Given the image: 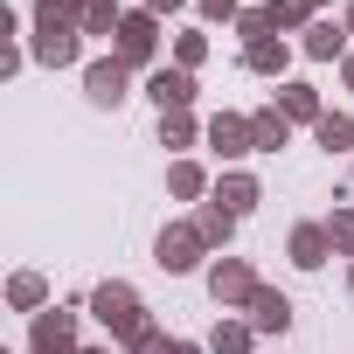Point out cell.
<instances>
[{"mask_svg": "<svg viewBox=\"0 0 354 354\" xmlns=\"http://www.w3.org/2000/svg\"><path fill=\"white\" fill-rule=\"evenodd\" d=\"M28 21H35L28 56H35L42 70H70V63H84V21H77L70 0H35Z\"/></svg>", "mask_w": 354, "mask_h": 354, "instance_id": "obj_1", "label": "cell"}, {"mask_svg": "<svg viewBox=\"0 0 354 354\" xmlns=\"http://www.w3.org/2000/svg\"><path fill=\"white\" fill-rule=\"evenodd\" d=\"M84 306H91V319H97V326H104V333H111L118 347H125V340H132V333L146 326V306H139V292H132L125 278H104V285H97V292H91Z\"/></svg>", "mask_w": 354, "mask_h": 354, "instance_id": "obj_2", "label": "cell"}, {"mask_svg": "<svg viewBox=\"0 0 354 354\" xmlns=\"http://www.w3.org/2000/svg\"><path fill=\"white\" fill-rule=\"evenodd\" d=\"M202 257H209V236L195 230V216H188V223H167V230L153 236V264H160L167 278H188V271H202Z\"/></svg>", "mask_w": 354, "mask_h": 354, "instance_id": "obj_3", "label": "cell"}, {"mask_svg": "<svg viewBox=\"0 0 354 354\" xmlns=\"http://www.w3.org/2000/svg\"><path fill=\"white\" fill-rule=\"evenodd\" d=\"M111 56H118L125 70H153V56H160V15L125 8V21H118V35H111Z\"/></svg>", "mask_w": 354, "mask_h": 354, "instance_id": "obj_4", "label": "cell"}, {"mask_svg": "<svg viewBox=\"0 0 354 354\" xmlns=\"http://www.w3.org/2000/svg\"><path fill=\"white\" fill-rule=\"evenodd\" d=\"M202 278H209V299H216V313H243V306L257 299V285H264V278L250 271V257H216Z\"/></svg>", "mask_w": 354, "mask_h": 354, "instance_id": "obj_5", "label": "cell"}, {"mask_svg": "<svg viewBox=\"0 0 354 354\" xmlns=\"http://www.w3.org/2000/svg\"><path fill=\"white\" fill-rule=\"evenodd\" d=\"M77 326H84L77 306H49V313H35V326H28V354H84Z\"/></svg>", "mask_w": 354, "mask_h": 354, "instance_id": "obj_6", "label": "cell"}, {"mask_svg": "<svg viewBox=\"0 0 354 354\" xmlns=\"http://www.w3.org/2000/svg\"><path fill=\"white\" fill-rule=\"evenodd\" d=\"M84 97H91L97 111H118V104L132 97V70H125L118 56H97V63H84Z\"/></svg>", "mask_w": 354, "mask_h": 354, "instance_id": "obj_7", "label": "cell"}, {"mask_svg": "<svg viewBox=\"0 0 354 354\" xmlns=\"http://www.w3.org/2000/svg\"><path fill=\"white\" fill-rule=\"evenodd\" d=\"M195 70H181V63H160V70H146V97H153V111H195Z\"/></svg>", "mask_w": 354, "mask_h": 354, "instance_id": "obj_8", "label": "cell"}, {"mask_svg": "<svg viewBox=\"0 0 354 354\" xmlns=\"http://www.w3.org/2000/svg\"><path fill=\"white\" fill-rule=\"evenodd\" d=\"M209 153H216L223 167L250 160V153H257V139H250V118H243V111H216V118H209Z\"/></svg>", "mask_w": 354, "mask_h": 354, "instance_id": "obj_9", "label": "cell"}, {"mask_svg": "<svg viewBox=\"0 0 354 354\" xmlns=\"http://www.w3.org/2000/svg\"><path fill=\"white\" fill-rule=\"evenodd\" d=\"M243 319H250V326H257V333H271V340H285V333H292V319H299V313H292V299H285V292H278V285H257V299H250V306H243Z\"/></svg>", "mask_w": 354, "mask_h": 354, "instance_id": "obj_10", "label": "cell"}, {"mask_svg": "<svg viewBox=\"0 0 354 354\" xmlns=\"http://www.w3.org/2000/svg\"><path fill=\"white\" fill-rule=\"evenodd\" d=\"M209 202H223L230 216H250L257 202H264V181H257V174H243V167H223L216 174V195Z\"/></svg>", "mask_w": 354, "mask_h": 354, "instance_id": "obj_11", "label": "cell"}, {"mask_svg": "<svg viewBox=\"0 0 354 354\" xmlns=\"http://www.w3.org/2000/svg\"><path fill=\"white\" fill-rule=\"evenodd\" d=\"M167 195L202 209V202L216 195V181H209V167H202V160H167Z\"/></svg>", "mask_w": 354, "mask_h": 354, "instance_id": "obj_12", "label": "cell"}, {"mask_svg": "<svg viewBox=\"0 0 354 354\" xmlns=\"http://www.w3.org/2000/svg\"><path fill=\"white\" fill-rule=\"evenodd\" d=\"M299 56H313V63H347V21H313L306 35H299Z\"/></svg>", "mask_w": 354, "mask_h": 354, "instance_id": "obj_13", "label": "cell"}, {"mask_svg": "<svg viewBox=\"0 0 354 354\" xmlns=\"http://www.w3.org/2000/svg\"><path fill=\"white\" fill-rule=\"evenodd\" d=\"M285 257H292L299 271H319V264L333 257V236H326V223H299V230L285 236Z\"/></svg>", "mask_w": 354, "mask_h": 354, "instance_id": "obj_14", "label": "cell"}, {"mask_svg": "<svg viewBox=\"0 0 354 354\" xmlns=\"http://www.w3.org/2000/svg\"><path fill=\"white\" fill-rule=\"evenodd\" d=\"M243 70H250V77H271V84H285V70H292V42H285V35H264V42H250V49H243Z\"/></svg>", "mask_w": 354, "mask_h": 354, "instance_id": "obj_15", "label": "cell"}, {"mask_svg": "<svg viewBox=\"0 0 354 354\" xmlns=\"http://www.w3.org/2000/svg\"><path fill=\"white\" fill-rule=\"evenodd\" d=\"M271 104H278V111H285L292 125H319V118H326V104H319V91H313V84H299V77H285Z\"/></svg>", "mask_w": 354, "mask_h": 354, "instance_id": "obj_16", "label": "cell"}, {"mask_svg": "<svg viewBox=\"0 0 354 354\" xmlns=\"http://www.w3.org/2000/svg\"><path fill=\"white\" fill-rule=\"evenodd\" d=\"M209 354H257V326H250L243 313H223V319L209 326Z\"/></svg>", "mask_w": 354, "mask_h": 354, "instance_id": "obj_17", "label": "cell"}, {"mask_svg": "<svg viewBox=\"0 0 354 354\" xmlns=\"http://www.w3.org/2000/svg\"><path fill=\"white\" fill-rule=\"evenodd\" d=\"M250 139H257V153H285L292 146V118L278 104H264V111H250Z\"/></svg>", "mask_w": 354, "mask_h": 354, "instance_id": "obj_18", "label": "cell"}, {"mask_svg": "<svg viewBox=\"0 0 354 354\" xmlns=\"http://www.w3.org/2000/svg\"><path fill=\"white\" fill-rule=\"evenodd\" d=\"M8 306L28 313V319L49 313V278H42V271H15V278H8Z\"/></svg>", "mask_w": 354, "mask_h": 354, "instance_id": "obj_19", "label": "cell"}, {"mask_svg": "<svg viewBox=\"0 0 354 354\" xmlns=\"http://www.w3.org/2000/svg\"><path fill=\"white\" fill-rule=\"evenodd\" d=\"M195 139H209V125H202L195 111H160V146H167V153H188Z\"/></svg>", "mask_w": 354, "mask_h": 354, "instance_id": "obj_20", "label": "cell"}, {"mask_svg": "<svg viewBox=\"0 0 354 354\" xmlns=\"http://www.w3.org/2000/svg\"><path fill=\"white\" fill-rule=\"evenodd\" d=\"M313 146L319 153H354V111H333L326 104V118L313 125Z\"/></svg>", "mask_w": 354, "mask_h": 354, "instance_id": "obj_21", "label": "cell"}, {"mask_svg": "<svg viewBox=\"0 0 354 354\" xmlns=\"http://www.w3.org/2000/svg\"><path fill=\"white\" fill-rule=\"evenodd\" d=\"M236 223H243V216H230L223 202H202V209H195V230L209 236V250H230V236H236Z\"/></svg>", "mask_w": 354, "mask_h": 354, "instance_id": "obj_22", "label": "cell"}, {"mask_svg": "<svg viewBox=\"0 0 354 354\" xmlns=\"http://www.w3.org/2000/svg\"><path fill=\"white\" fill-rule=\"evenodd\" d=\"M264 15H271V28H278V35H292V28L306 35V28L319 21V15L306 8V0H264Z\"/></svg>", "mask_w": 354, "mask_h": 354, "instance_id": "obj_23", "label": "cell"}, {"mask_svg": "<svg viewBox=\"0 0 354 354\" xmlns=\"http://www.w3.org/2000/svg\"><path fill=\"white\" fill-rule=\"evenodd\" d=\"M77 21H84V35H104V42H111V35H118V21H125V8H118V0H91Z\"/></svg>", "mask_w": 354, "mask_h": 354, "instance_id": "obj_24", "label": "cell"}, {"mask_svg": "<svg viewBox=\"0 0 354 354\" xmlns=\"http://www.w3.org/2000/svg\"><path fill=\"white\" fill-rule=\"evenodd\" d=\"M174 63H181V70H202V63H209V35H202V28H181V35H174Z\"/></svg>", "mask_w": 354, "mask_h": 354, "instance_id": "obj_25", "label": "cell"}, {"mask_svg": "<svg viewBox=\"0 0 354 354\" xmlns=\"http://www.w3.org/2000/svg\"><path fill=\"white\" fill-rule=\"evenodd\" d=\"M326 236H333V257H347V264H354V209H347V202L326 216Z\"/></svg>", "mask_w": 354, "mask_h": 354, "instance_id": "obj_26", "label": "cell"}, {"mask_svg": "<svg viewBox=\"0 0 354 354\" xmlns=\"http://www.w3.org/2000/svg\"><path fill=\"white\" fill-rule=\"evenodd\" d=\"M236 35H243V49H250V42H264V35H278V28H271L264 8H243V15H236Z\"/></svg>", "mask_w": 354, "mask_h": 354, "instance_id": "obj_27", "label": "cell"}, {"mask_svg": "<svg viewBox=\"0 0 354 354\" xmlns=\"http://www.w3.org/2000/svg\"><path fill=\"white\" fill-rule=\"evenodd\" d=\"M195 8H202V21H236L243 0H195Z\"/></svg>", "mask_w": 354, "mask_h": 354, "instance_id": "obj_28", "label": "cell"}, {"mask_svg": "<svg viewBox=\"0 0 354 354\" xmlns=\"http://www.w3.org/2000/svg\"><path fill=\"white\" fill-rule=\"evenodd\" d=\"M139 8H146V15H181L188 0H139Z\"/></svg>", "mask_w": 354, "mask_h": 354, "instance_id": "obj_29", "label": "cell"}, {"mask_svg": "<svg viewBox=\"0 0 354 354\" xmlns=\"http://www.w3.org/2000/svg\"><path fill=\"white\" fill-rule=\"evenodd\" d=\"M167 354H209V340H174Z\"/></svg>", "mask_w": 354, "mask_h": 354, "instance_id": "obj_30", "label": "cell"}, {"mask_svg": "<svg viewBox=\"0 0 354 354\" xmlns=\"http://www.w3.org/2000/svg\"><path fill=\"white\" fill-rule=\"evenodd\" d=\"M340 84H347V91H354V49H347V63H340Z\"/></svg>", "mask_w": 354, "mask_h": 354, "instance_id": "obj_31", "label": "cell"}, {"mask_svg": "<svg viewBox=\"0 0 354 354\" xmlns=\"http://www.w3.org/2000/svg\"><path fill=\"white\" fill-rule=\"evenodd\" d=\"M306 8H313V15H326V8H333V0H306Z\"/></svg>", "mask_w": 354, "mask_h": 354, "instance_id": "obj_32", "label": "cell"}, {"mask_svg": "<svg viewBox=\"0 0 354 354\" xmlns=\"http://www.w3.org/2000/svg\"><path fill=\"white\" fill-rule=\"evenodd\" d=\"M340 21H347V35H354V0H347V15H340Z\"/></svg>", "mask_w": 354, "mask_h": 354, "instance_id": "obj_33", "label": "cell"}, {"mask_svg": "<svg viewBox=\"0 0 354 354\" xmlns=\"http://www.w3.org/2000/svg\"><path fill=\"white\" fill-rule=\"evenodd\" d=\"M347 299H354V264H347Z\"/></svg>", "mask_w": 354, "mask_h": 354, "instance_id": "obj_34", "label": "cell"}, {"mask_svg": "<svg viewBox=\"0 0 354 354\" xmlns=\"http://www.w3.org/2000/svg\"><path fill=\"white\" fill-rule=\"evenodd\" d=\"M70 8H77V15H84V8H91V0H70Z\"/></svg>", "mask_w": 354, "mask_h": 354, "instance_id": "obj_35", "label": "cell"}, {"mask_svg": "<svg viewBox=\"0 0 354 354\" xmlns=\"http://www.w3.org/2000/svg\"><path fill=\"white\" fill-rule=\"evenodd\" d=\"M84 354H111V347H84Z\"/></svg>", "mask_w": 354, "mask_h": 354, "instance_id": "obj_36", "label": "cell"}, {"mask_svg": "<svg viewBox=\"0 0 354 354\" xmlns=\"http://www.w3.org/2000/svg\"><path fill=\"white\" fill-rule=\"evenodd\" d=\"M271 354H285V347H271Z\"/></svg>", "mask_w": 354, "mask_h": 354, "instance_id": "obj_37", "label": "cell"}]
</instances>
